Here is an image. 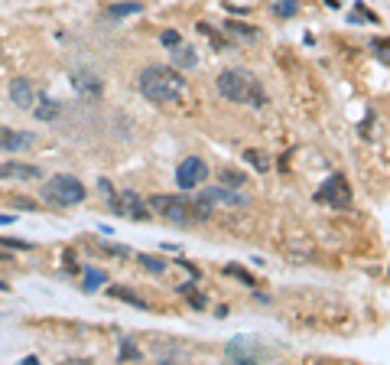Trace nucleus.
<instances>
[{
    "label": "nucleus",
    "mask_w": 390,
    "mask_h": 365,
    "mask_svg": "<svg viewBox=\"0 0 390 365\" xmlns=\"http://www.w3.org/2000/svg\"><path fill=\"white\" fill-rule=\"evenodd\" d=\"M137 89L153 104H170V101L183 98L185 78L179 76V69H170V65H146L137 78Z\"/></svg>",
    "instance_id": "obj_1"
},
{
    "label": "nucleus",
    "mask_w": 390,
    "mask_h": 365,
    "mask_svg": "<svg viewBox=\"0 0 390 365\" xmlns=\"http://www.w3.org/2000/svg\"><path fill=\"white\" fill-rule=\"evenodd\" d=\"M215 85H218L221 98L234 101V104H251V108H264V104H267L264 85H260L251 72H244V69H225Z\"/></svg>",
    "instance_id": "obj_2"
},
{
    "label": "nucleus",
    "mask_w": 390,
    "mask_h": 365,
    "mask_svg": "<svg viewBox=\"0 0 390 365\" xmlns=\"http://www.w3.org/2000/svg\"><path fill=\"white\" fill-rule=\"evenodd\" d=\"M150 212L166 219V222H176V225H195V222H205L195 199H185V196H166V192H157L146 199Z\"/></svg>",
    "instance_id": "obj_3"
},
{
    "label": "nucleus",
    "mask_w": 390,
    "mask_h": 365,
    "mask_svg": "<svg viewBox=\"0 0 390 365\" xmlns=\"http://www.w3.org/2000/svg\"><path fill=\"white\" fill-rule=\"evenodd\" d=\"M43 196H46V202H52V206H78V202H85L88 189L78 183L75 177H69V173H59V177H52L43 183Z\"/></svg>",
    "instance_id": "obj_4"
},
{
    "label": "nucleus",
    "mask_w": 390,
    "mask_h": 365,
    "mask_svg": "<svg viewBox=\"0 0 390 365\" xmlns=\"http://www.w3.org/2000/svg\"><path fill=\"white\" fill-rule=\"evenodd\" d=\"M195 206H198L202 219H208L215 206H225V209H247V206H251V199H247L244 192H238V189L211 186V189H202V192L195 196Z\"/></svg>",
    "instance_id": "obj_5"
},
{
    "label": "nucleus",
    "mask_w": 390,
    "mask_h": 365,
    "mask_svg": "<svg viewBox=\"0 0 390 365\" xmlns=\"http://www.w3.org/2000/svg\"><path fill=\"white\" fill-rule=\"evenodd\" d=\"M352 183L341 177V173H332L316 192V202H325L332 209H352Z\"/></svg>",
    "instance_id": "obj_6"
},
{
    "label": "nucleus",
    "mask_w": 390,
    "mask_h": 365,
    "mask_svg": "<svg viewBox=\"0 0 390 365\" xmlns=\"http://www.w3.org/2000/svg\"><path fill=\"white\" fill-rule=\"evenodd\" d=\"M111 212L121 215V219H130V222H146L150 219V206H146L134 189H124V192H114L111 196Z\"/></svg>",
    "instance_id": "obj_7"
},
{
    "label": "nucleus",
    "mask_w": 390,
    "mask_h": 365,
    "mask_svg": "<svg viewBox=\"0 0 390 365\" xmlns=\"http://www.w3.org/2000/svg\"><path fill=\"white\" fill-rule=\"evenodd\" d=\"M205 179H208V164L202 157H185L183 164H179V170H176L179 189H195V186H202Z\"/></svg>",
    "instance_id": "obj_8"
},
{
    "label": "nucleus",
    "mask_w": 390,
    "mask_h": 365,
    "mask_svg": "<svg viewBox=\"0 0 390 365\" xmlns=\"http://www.w3.org/2000/svg\"><path fill=\"white\" fill-rule=\"evenodd\" d=\"M0 179H13V183H39V179H43V170L33 166V164L10 160V164H0Z\"/></svg>",
    "instance_id": "obj_9"
},
{
    "label": "nucleus",
    "mask_w": 390,
    "mask_h": 365,
    "mask_svg": "<svg viewBox=\"0 0 390 365\" xmlns=\"http://www.w3.org/2000/svg\"><path fill=\"white\" fill-rule=\"evenodd\" d=\"M10 101L20 108V111H30V108H33V101H36V89H33V82H30V78H13V82H10Z\"/></svg>",
    "instance_id": "obj_10"
},
{
    "label": "nucleus",
    "mask_w": 390,
    "mask_h": 365,
    "mask_svg": "<svg viewBox=\"0 0 390 365\" xmlns=\"http://www.w3.org/2000/svg\"><path fill=\"white\" fill-rule=\"evenodd\" d=\"M36 144V134H20L13 127H0V151L3 153H16L23 147H33Z\"/></svg>",
    "instance_id": "obj_11"
},
{
    "label": "nucleus",
    "mask_w": 390,
    "mask_h": 365,
    "mask_svg": "<svg viewBox=\"0 0 390 365\" xmlns=\"http://www.w3.org/2000/svg\"><path fill=\"white\" fill-rule=\"evenodd\" d=\"M72 85H75V91L85 95V98H98V95H101V78H98L95 72H85V69L72 72Z\"/></svg>",
    "instance_id": "obj_12"
},
{
    "label": "nucleus",
    "mask_w": 390,
    "mask_h": 365,
    "mask_svg": "<svg viewBox=\"0 0 390 365\" xmlns=\"http://www.w3.org/2000/svg\"><path fill=\"white\" fill-rule=\"evenodd\" d=\"M170 59H172V69H195L198 65V52L189 43H179V46L170 49Z\"/></svg>",
    "instance_id": "obj_13"
},
{
    "label": "nucleus",
    "mask_w": 390,
    "mask_h": 365,
    "mask_svg": "<svg viewBox=\"0 0 390 365\" xmlns=\"http://www.w3.org/2000/svg\"><path fill=\"white\" fill-rule=\"evenodd\" d=\"M225 353H228V359H231V362H257V359H260V355H257L251 346H247V336H244V340L228 342V349H225Z\"/></svg>",
    "instance_id": "obj_14"
},
{
    "label": "nucleus",
    "mask_w": 390,
    "mask_h": 365,
    "mask_svg": "<svg viewBox=\"0 0 390 365\" xmlns=\"http://www.w3.org/2000/svg\"><path fill=\"white\" fill-rule=\"evenodd\" d=\"M30 111L36 114V121H56L62 114V101H56V98H43L39 104H33Z\"/></svg>",
    "instance_id": "obj_15"
},
{
    "label": "nucleus",
    "mask_w": 390,
    "mask_h": 365,
    "mask_svg": "<svg viewBox=\"0 0 390 365\" xmlns=\"http://www.w3.org/2000/svg\"><path fill=\"white\" fill-rule=\"evenodd\" d=\"M117 362H144V353H140V346L134 342V336H124V340H121Z\"/></svg>",
    "instance_id": "obj_16"
},
{
    "label": "nucleus",
    "mask_w": 390,
    "mask_h": 365,
    "mask_svg": "<svg viewBox=\"0 0 390 365\" xmlns=\"http://www.w3.org/2000/svg\"><path fill=\"white\" fill-rule=\"evenodd\" d=\"M104 284H108V271H101V267H88L82 290H85V294H95V290H101Z\"/></svg>",
    "instance_id": "obj_17"
},
{
    "label": "nucleus",
    "mask_w": 390,
    "mask_h": 365,
    "mask_svg": "<svg viewBox=\"0 0 390 365\" xmlns=\"http://www.w3.org/2000/svg\"><path fill=\"white\" fill-rule=\"evenodd\" d=\"M88 245H95L98 252L111 254V258H130V248H127V245H117V241H101V239H88Z\"/></svg>",
    "instance_id": "obj_18"
},
{
    "label": "nucleus",
    "mask_w": 390,
    "mask_h": 365,
    "mask_svg": "<svg viewBox=\"0 0 390 365\" xmlns=\"http://www.w3.org/2000/svg\"><path fill=\"white\" fill-rule=\"evenodd\" d=\"M270 10H273V16H280V20H292L299 13V0H270Z\"/></svg>",
    "instance_id": "obj_19"
},
{
    "label": "nucleus",
    "mask_w": 390,
    "mask_h": 365,
    "mask_svg": "<svg viewBox=\"0 0 390 365\" xmlns=\"http://www.w3.org/2000/svg\"><path fill=\"white\" fill-rule=\"evenodd\" d=\"M111 16H114V20H124V16H134V13H144V3H140V0H124V3H114V7H111Z\"/></svg>",
    "instance_id": "obj_20"
},
{
    "label": "nucleus",
    "mask_w": 390,
    "mask_h": 365,
    "mask_svg": "<svg viewBox=\"0 0 390 365\" xmlns=\"http://www.w3.org/2000/svg\"><path fill=\"white\" fill-rule=\"evenodd\" d=\"M108 294L114 297V300H127V303H134L137 310H150V303H146L144 297H137L134 290H127V287H111Z\"/></svg>",
    "instance_id": "obj_21"
},
{
    "label": "nucleus",
    "mask_w": 390,
    "mask_h": 365,
    "mask_svg": "<svg viewBox=\"0 0 390 365\" xmlns=\"http://www.w3.org/2000/svg\"><path fill=\"white\" fill-rule=\"evenodd\" d=\"M244 160L254 166L257 173H267L270 166H273V160H270V157H267L264 151H244Z\"/></svg>",
    "instance_id": "obj_22"
},
{
    "label": "nucleus",
    "mask_w": 390,
    "mask_h": 365,
    "mask_svg": "<svg viewBox=\"0 0 390 365\" xmlns=\"http://www.w3.org/2000/svg\"><path fill=\"white\" fill-rule=\"evenodd\" d=\"M244 183H247V177H244V173H238V170H221V186L241 189Z\"/></svg>",
    "instance_id": "obj_23"
},
{
    "label": "nucleus",
    "mask_w": 390,
    "mask_h": 365,
    "mask_svg": "<svg viewBox=\"0 0 390 365\" xmlns=\"http://www.w3.org/2000/svg\"><path fill=\"white\" fill-rule=\"evenodd\" d=\"M225 274H228V277H238V280H244L247 287H254V284H257L254 274H247V271H244L241 265H225Z\"/></svg>",
    "instance_id": "obj_24"
},
{
    "label": "nucleus",
    "mask_w": 390,
    "mask_h": 365,
    "mask_svg": "<svg viewBox=\"0 0 390 365\" xmlns=\"http://www.w3.org/2000/svg\"><path fill=\"white\" fill-rule=\"evenodd\" d=\"M137 261H140V265H144L146 271H153V274H163V271H166V261H157L153 254H140Z\"/></svg>",
    "instance_id": "obj_25"
},
{
    "label": "nucleus",
    "mask_w": 390,
    "mask_h": 365,
    "mask_svg": "<svg viewBox=\"0 0 390 365\" xmlns=\"http://www.w3.org/2000/svg\"><path fill=\"white\" fill-rule=\"evenodd\" d=\"M371 49H374V56L380 59V65H390V56H387V39H374V43H371Z\"/></svg>",
    "instance_id": "obj_26"
},
{
    "label": "nucleus",
    "mask_w": 390,
    "mask_h": 365,
    "mask_svg": "<svg viewBox=\"0 0 390 365\" xmlns=\"http://www.w3.org/2000/svg\"><path fill=\"white\" fill-rule=\"evenodd\" d=\"M159 43H163L166 49H172V46H179V43H183V36H179L176 30H163V33H159Z\"/></svg>",
    "instance_id": "obj_27"
},
{
    "label": "nucleus",
    "mask_w": 390,
    "mask_h": 365,
    "mask_svg": "<svg viewBox=\"0 0 390 365\" xmlns=\"http://www.w3.org/2000/svg\"><path fill=\"white\" fill-rule=\"evenodd\" d=\"M228 30H231V33H238V36H244V39H257V33L254 30H251V26H244V23H234V20H228Z\"/></svg>",
    "instance_id": "obj_28"
},
{
    "label": "nucleus",
    "mask_w": 390,
    "mask_h": 365,
    "mask_svg": "<svg viewBox=\"0 0 390 365\" xmlns=\"http://www.w3.org/2000/svg\"><path fill=\"white\" fill-rule=\"evenodd\" d=\"M0 245H7V248H16V252H30V248H33L30 241H20V239H3V235H0Z\"/></svg>",
    "instance_id": "obj_29"
},
{
    "label": "nucleus",
    "mask_w": 390,
    "mask_h": 365,
    "mask_svg": "<svg viewBox=\"0 0 390 365\" xmlns=\"http://www.w3.org/2000/svg\"><path fill=\"white\" fill-rule=\"evenodd\" d=\"M62 267H65L69 274H75V271H78V261H75V252H72V248L62 254Z\"/></svg>",
    "instance_id": "obj_30"
},
{
    "label": "nucleus",
    "mask_w": 390,
    "mask_h": 365,
    "mask_svg": "<svg viewBox=\"0 0 390 365\" xmlns=\"http://www.w3.org/2000/svg\"><path fill=\"white\" fill-rule=\"evenodd\" d=\"M205 294H195V290H189V307L192 310H205Z\"/></svg>",
    "instance_id": "obj_31"
},
{
    "label": "nucleus",
    "mask_w": 390,
    "mask_h": 365,
    "mask_svg": "<svg viewBox=\"0 0 390 365\" xmlns=\"http://www.w3.org/2000/svg\"><path fill=\"white\" fill-rule=\"evenodd\" d=\"M13 206H20V209H26V212H36L39 209L36 202H30V199H13Z\"/></svg>",
    "instance_id": "obj_32"
},
{
    "label": "nucleus",
    "mask_w": 390,
    "mask_h": 365,
    "mask_svg": "<svg viewBox=\"0 0 390 365\" xmlns=\"http://www.w3.org/2000/svg\"><path fill=\"white\" fill-rule=\"evenodd\" d=\"M10 222H13V215H10V212H3V215H0V225H10Z\"/></svg>",
    "instance_id": "obj_33"
},
{
    "label": "nucleus",
    "mask_w": 390,
    "mask_h": 365,
    "mask_svg": "<svg viewBox=\"0 0 390 365\" xmlns=\"http://www.w3.org/2000/svg\"><path fill=\"white\" fill-rule=\"evenodd\" d=\"M325 3H329V7H339V0H325Z\"/></svg>",
    "instance_id": "obj_34"
},
{
    "label": "nucleus",
    "mask_w": 390,
    "mask_h": 365,
    "mask_svg": "<svg viewBox=\"0 0 390 365\" xmlns=\"http://www.w3.org/2000/svg\"><path fill=\"white\" fill-rule=\"evenodd\" d=\"M3 290H7V284H3V280H0V294H3Z\"/></svg>",
    "instance_id": "obj_35"
}]
</instances>
